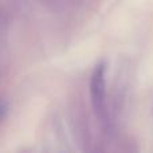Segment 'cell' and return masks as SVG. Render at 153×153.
<instances>
[{
  "mask_svg": "<svg viewBox=\"0 0 153 153\" xmlns=\"http://www.w3.org/2000/svg\"><path fill=\"white\" fill-rule=\"evenodd\" d=\"M105 63L101 62L94 67L91 73V79H90V95H91V103L94 111L98 117L102 118L105 116Z\"/></svg>",
  "mask_w": 153,
  "mask_h": 153,
  "instance_id": "1",
  "label": "cell"
}]
</instances>
